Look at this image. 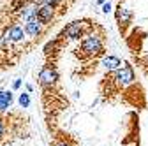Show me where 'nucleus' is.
<instances>
[{
    "instance_id": "obj_18",
    "label": "nucleus",
    "mask_w": 148,
    "mask_h": 146,
    "mask_svg": "<svg viewBox=\"0 0 148 146\" xmlns=\"http://www.w3.org/2000/svg\"><path fill=\"white\" fill-rule=\"evenodd\" d=\"M97 4H101V5H102V4H106V0H97Z\"/></svg>"
},
{
    "instance_id": "obj_14",
    "label": "nucleus",
    "mask_w": 148,
    "mask_h": 146,
    "mask_svg": "<svg viewBox=\"0 0 148 146\" xmlns=\"http://www.w3.org/2000/svg\"><path fill=\"white\" fill-rule=\"evenodd\" d=\"M5 130H7V125H5V120L0 116V141L4 139V136H5Z\"/></svg>"
},
{
    "instance_id": "obj_4",
    "label": "nucleus",
    "mask_w": 148,
    "mask_h": 146,
    "mask_svg": "<svg viewBox=\"0 0 148 146\" xmlns=\"http://www.w3.org/2000/svg\"><path fill=\"white\" fill-rule=\"evenodd\" d=\"M57 81H58V72H57V69H55V67L46 65V67L41 69V72H39V85L41 86L51 88V86L57 85Z\"/></svg>"
},
{
    "instance_id": "obj_7",
    "label": "nucleus",
    "mask_w": 148,
    "mask_h": 146,
    "mask_svg": "<svg viewBox=\"0 0 148 146\" xmlns=\"http://www.w3.org/2000/svg\"><path fill=\"white\" fill-rule=\"evenodd\" d=\"M55 18V9H51L49 5H37V12H35V20L41 25H49Z\"/></svg>"
},
{
    "instance_id": "obj_2",
    "label": "nucleus",
    "mask_w": 148,
    "mask_h": 146,
    "mask_svg": "<svg viewBox=\"0 0 148 146\" xmlns=\"http://www.w3.org/2000/svg\"><path fill=\"white\" fill-rule=\"evenodd\" d=\"M90 30V21L88 20H78V21H72L69 23L64 30H62V35L60 37H65L69 41H76V39H81L85 37V33Z\"/></svg>"
},
{
    "instance_id": "obj_8",
    "label": "nucleus",
    "mask_w": 148,
    "mask_h": 146,
    "mask_svg": "<svg viewBox=\"0 0 148 146\" xmlns=\"http://www.w3.org/2000/svg\"><path fill=\"white\" fill-rule=\"evenodd\" d=\"M101 65H102L108 72H115V70H118V69L122 67V60H120L118 57H104L102 62H101Z\"/></svg>"
},
{
    "instance_id": "obj_3",
    "label": "nucleus",
    "mask_w": 148,
    "mask_h": 146,
    "mask_svg": "<svg viewBox=\"0 0 148 146\" xmlns=\"http://www.w3.org/2000/svg\"><path fill=\"white\" fill-rule=\"evenodd\" d=\"M0 37H2V41H4L5 46H9V44H20V42H23L27 35H25V30H23L21 25L14 23V25L4 28V32L0 33Z\"/></svg>"
},
{
    "instance_id": "obj_13",
    "label": "nucleus",
    "mask_w": 148,
    "mask_h": 146,
    "mask_svg": "<svg viewBox=\"0 0 148 146\" xmlns=\"http://www.w3.org/2000/svg\"><path fill=\"white\" fill-rule=\"evenodd\" d=\"M18 102H20V106L21 107H28L30 106V95L28 93H20V97H18Z\"/></svg>"
},
{
    "instance_id": "obj_12",
    "label": "nucleus",
    "mask_w": 148,
    "mask_h": 146,
    "mask_svg": "<svg viewBox=\"0 0 148 146\" xmlns=\"http://www.w3.org/2000/svg\"><path fill=\"white\" fill-rule=\"evenodd\" d=\"M58 44H60V41H58V39L49 41V42L44 46V53H46V55H49V53H55V49L58 48Z\"/></svg>"
},
{
    "instance_id": "obj_17",
    "label": "nucleus",
    "mask_w": 148,
    "mask_h": 146,
    "mask_svg": "<svg viewBox=\"0 0 148 146\" xmlns=\"http://www.w3.org/2000/svg\"><path fill=\"white\" fill-rule=\"evenodd\" d=\"M55 146H69V144H65V143H57Z\"/></svg>"
},
{
    "instance_id": "obj_1",
    "label": "nucleus",
    "mask_w": 148,
    "mask_h": 146,
    "mask_svg": "<svg viewBox=\"0 0 148 146\" xmlns=\"http://www.w3.org/2000/svg\"><path fill=\"white\" fill-rule=\"evenodd\" d=\"M78 51H81L83 57H90V58L97 57V55H102V51H104V39H102V35L94 33V32L88 33L86 37L81 41V46H79Z\"/></svg>"
},
{
    "instance_id": "obj_9",
    "label": "nucleus",
    "mask_w": 148,
    "mask_h": 146,
    "mask_svg": "<svg viewBox=\"0 0 148 146\" xmlns=\"http://www.w3.org/2000/svg\"><path fill=\"white\" fill-rule=\"evenodd\" d=\"M12 104V92L0 90V113H5Z\"/></svg>"
},
{
    "instance_id": "obj_10",
    "label": "nucleus",
    "mask_w": 148,
    "mask_h": 146,
    "mask_svg": "<svg viewBox=\"0 0 148 146\" xmlns=\"http://www.w3.org/2000/svg\"><path fill=\"white\" fill-rule=\"evenodd\" d=\"M131 18H132V12L129 11V9H118V12H116V21H118V25H120V30L122 28H125L129 23H131Z\"/></svg>"
},
{
    "instance_id": "obj_11",
    "label": "nucleus",
    "mask_w": 148,
    "mask_h": 146,
    "mask_svg": "<svg viewBox=\"0 0 148 146\" xmlns=\"http://www.w3.org/2000/svg\"><path fill=\"white\" fill-rule=\"evenodd\" d=\"M35 12H37V4L28 2V4L21 9L20 16H21V20H23V21H28V20H34V18H35Z\"/></svg>"
},
{
    "instance_id": "obj_5",
    "label": "nucleus",
    "mask_w": 148,
    "mask_h": 146,
    "mask_svg": "<svg viewBox=\"0 0 148 146\" xmlns=\"http://www.w3.org/2000/svg\"><path fill=\"white\" fill-rule=\"evenodd\" d=\"M115 79L120 86H127V85H131L136 78H134V70L131 65H122L118 70H115Z\"/></svg>"
},
{
    "instance_id": "obj_15",
    "label": "nucleus",
    "mask_w": 148,
    "mask_h": 146,
    "mask_svg": "<svg viewBox=\"0 0 148 146\" xmlns=\"http://www.w3.org/2000/svg\"><path fill=\"white\" fill-rule=\"evenodd\" d=\"M109 11H111V4H109V2H106V4H102V12H106V14H108Z\"/></svg>"
},
{
    "instance_id": "obj_6",
    "label": "nucleus",
    "mask_w": 148,
    "mask_h": 146,
    "mask_svg": "<svg viewBox=\"0 0 148 146\" xmlns=\"http://www.w3.org/2000/svg\"><path fill=\"white\" fill-rule=\"evenodd\" d=\"M23 30H25V35H28V37H32V39H37V37H41V35L44 33V25H41L34 18V20L25 21Z\"/></svg>"
},
{
    "instance_id": "obj_16",
    "label": "nucleus",
    "mask_w": 148,
    "mask_h": 146,
    "mask_svg": "<svg viewBox=\"0 0 148 146\" xmlns=\"http://www.w3.org/2000/svg\"><path fill=\"white\" fill-rule=\"evenodd\" d=\"M20 86H21V79H16V81L12 83V90H18Z\"/></svg>"
}]
</instances>
